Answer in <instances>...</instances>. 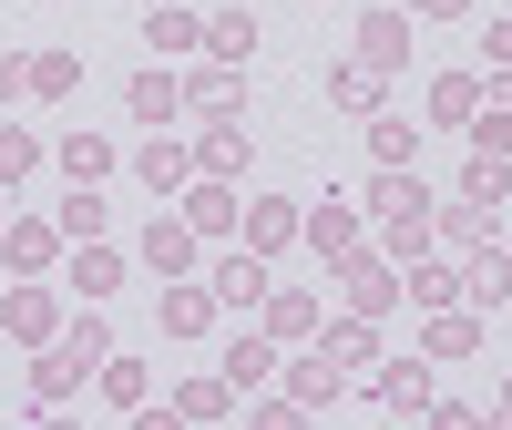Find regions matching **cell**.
I'll list each match as a JSON object with an SVG mask.
<instances>
[{"label": "cell", "mask_w": 512, "mask_h": 430, "mask_svg": "<svg viewBox=\"0 0 512 430\" xmlns=\"http://www.w3.org/2000/svg\"><path fill=\"white\" fill-rule=\"evenodd\" d=\"M246 420H256V430H297L308 410H297V390H277V400H246Z\"/></svg>", "instance_id": "cell-39"}, {"label": "cell", "mask_w": 512, "mask_h": 430, "mask_svg": "<svg viewBox=\"0 0 512 430\" xmlns=\"http://www.w3.org/2000/svg\"><path fill=\"white\" fill-rule=\"evenodd\" d=\"M297 236H308V246L328 256V267H338V256H349V246H369V215L328 195V205H308V215H297Z\"/></svg>", "instance_id": "cell-14"}, {"label": "cell", "mask_w": 512, "mask_h": 430, "mask_svg": "<svg viewBox=\"0 0 512 430\" xmlns=\"http://www.w3.org/2000/svg\"><path fill=\"white\" fill-rule=\"evenodd\" d=\"M369 154L379 164H420V123L410 113H369Z\"/></svg>", "instance_id": "cell-36"}, {"label": "cell", "mask_w": 512, "mask_h": 430, "mask_svg": "<svg viewBox=\"0 0 512 430\" xmlns=\"http://www.w3.org/2000/svg\"><path fill=\"white\" fill-rule=\"evenodd\" d=\"M195 246H205V236L185 226V215H175V205H154V226L134 236V267H144V277H195Z\"/></svg>", "instance_id": "cell-3"}, {"label": "cell", "mask_w": 512, "mask_h": 430, "mask_svg": "<svg viewBox=\"0 0 512 430\" xmlns=\"http://www.w3.org/2000/svg\"><path fill=\"white\" fill-rule=\"evenodd\" d=\"M277 369H287L297 410H338V400H349V379H338V359H328V349H308V359H277Z\"/></svg>", "instance_id": "cell-19"}, {"label": "cell", "mask_w": 512, "mask_h": 430, "mask_svg": "<svg viewBox=\"0 0 512 430\" xmlns=\"http://www.w3.org/2000/svg\"><path fill=\"white\" fill-rule=\"evenodd\" d=\"M31 103V52H0V113Z\"/></svg>", "instance_id": "cell-40"}, {"label": "cell", "mask_w": 512, "mask_h": 430, "mask_svg": "<svg viewBox=\"0 0 512 430\" xmlns=\"http://www.w3.org/2000/svg\"><path fill=\"white\" fill-rule=\"evenodd\" d=\"M318 349L338 359V379H369L379 369V318H338V328L318 318Z\"/></svg>", "instance_id": "cell-17"}, {"label": "cell", "mask_w": 512, "mask_h": 430, "mask_svg": "<svg viewBox=\"0 0 512 430\" xmlns=\"http://www.w3.org/2000/svg\"><path fill=\"white\" fill-rule=\"evenodd\" d=\"M461 205H492V215H502V205H512V164H502V154H472V164H461Z\"/></svg>", "instance_id": "cell-33"}, {"label": "cell", "mask_w": 512, "mask_h": 430, "mask_svg": "<svg viewBox=\"0 0 512 430\" xmlns=\"http://www.w3.org/2000/svg\"><path fill=\"white\" fill-rule=\"evenodd\" d=\"M134 185L144 195H185L195 185V144H175V123H154V144H134Z\"/></svg>", "instance_id": "cell-5"}, {"label": "cell", "mask_w": 512, "mask_h": 430, "mask_svg": "<svg viewBox=\"0 0 512 430\" xmlns=\"http://www.w3.org/2000/svg\"><path fill=\"white\" fill-rule=\"evenodd\" d=\"M246 164H256V144H246V123H205V134H195V175H246Z\"/></svg>", "instance_id": "cell-22"}, {"label": "cell", "mask_w": 512, "mask_h": 430, "mask_svg": "<svg viewBox=\"0 0 512 430\" xmlns=\"http://www.w3.org/2000/svg\"><path fill=\"white\" fill-rule=\"evenodd\" d=\"M482 72H512V21H492V31H482Z\"/></svg>", "instance_id": "cell-41"}, {"label": "cell", "mask_w": 512, "mask_h": 430, "mask_svg": "<svg viewBox=\"0 0 512 430\" xmlns=\"http://www.w3.org/2000/svg\"><path fill=\"white\" fill-rule=\"evenodd\" d=\"M410 11H420V21H461V11H472V0H410Z\"/></svg>", "instance_id": "cell-42"}, {"label": "cell", "mask_w": 512, "mask_h": 430, "mask_svg": "<svg viewBox=\"0 0 512 430\" xmlns=\"http://www.w3.org/2000/svg\"><path fill=\"white\" fill-rule=\"evenodd\" d=\"M400 297H410V308H461V267L420 246V256H400Z\"/></svg>", "instance_id": "cell-15"}, {"label": "cell", "mask_w": 512, "mask_h": 430, "mask_svg": "<svg viewBox=\"0 0 512 430\" xmlns=\"http://www.w3.org/2000/svg\"><path fill=\"white\" fill-rule=\"evenodd\" d=\"M52 164H62V185H103L123 154H113V134H62V144H52Z\"/></svg>", "instance_id": "cell-25"}, {"label": "cell", "mask_w": 512, "mask_h": 430, "mask_svg": "<svg viewBox=\"0 0 512 430\" xmlns=\"http://www.w3.org/2000/svg\"><path fill=\"white\" fill-rule=\"evenodd\" d=\"M461 308H482V318L512 308V246H502V236L472 246V267H461Z\"/></svg>", "instance_id": "cell-9"}, {"label": "cell", "mask_w": 512, "mask_h": 430, "mask_svg": "<svg viewBox=\"0 0 512 430\" xmlns=\"http://www.w3.org/2000/svg\"><path fill=\"white\" fill-rule=\"evenodd\" d=\"M256 308H267V338H277V349H308V338H318V287H267V297H256Z\"/></svg>", "instance_id": "cell-10"}, {"label": "cell", "mask_w": 512, "mask_h": 430, "mask_svg": "<svg viewBox=\"0 0 512 430\" xmlns=\"http://www.w3.org/2000/svg\"><path fill=\"white\" fill-rule=\"evenodd\" d=\"M72 93H82V52H62V41L31 52V103H72Z\"/></svg>", "instance_id": "cell-28"}, {"label": "cell", "mask_w": 512, "mask_h": 430, "mask_svg": "<svg viewBox=\"0 0 512 430\" xmlns=\"http://www.w3.org/2000/svg\"><path fill=\"white\" fill-rule=\"evenodd\" d=\"M205 52H216V62H256V11H246V0H226V11L205 21Z\"/></svg>", "instance_id": "cell-30"}, {"label": "cell", "mask_w": 512, "mask_h": 430, "mask_svg": "<svg viewBox=\"0 0 512 430\" xmlns=\"http://www.w3.org/2000/svg\"><path fill=\"white\" fill-rule=\"evenodd\" d=\"M0 328H11V338H31V349H41V338L62 328V297H52V277H21L11 297H0Z\"/></svg>", "instance_id": "cell-11"}, {"label": "cell", "mask_w": 512, "mask_h": 430, "mask_svg": "<svg viewBox=\"0 0 512 430\" xmlns=\"http://www.w3.org/2000/svg\"><path fill=\"white\" fill-rule=\"evenodd\" d=\"M338 308L349 318H390L400 308V256L390 246H349L338 256Z\"/></svg>", "instance_id": "cell-2"}, {"label": "cell", "mask_w": 512, "mask_h": 430, "mask_svg": "<svg viewBox=\"0 0 512 430\" xmlns=\"http://www.w3.org/2000/svg\"><path fill=\"white\" fill-rule=\"evenodd\" d=\"M226 103H246V62H216V52H205V62L185 72V113H226Z\"/></svg>", "instance_id": "cell-21"}, {"label": "cell", "mask_w": 512, "mask_h": 430, "mask_svg": "<svg viewBox=\"0 0 512 430\" xmlns=\"http://www.w3.org/2000/svg\"><path fill=\"white\" fill-rule=\"evenodd\" d=\"M103 215H113V205H103V195H93V185H72V195H62V205H52V226H62V236H72V246H93V236H103Z\"/></svg>", "instance_id": "cell-35"}, {"label": "cell", "mask_w": 512, "mask_h": 430, "mask_svg": "<svg viewBox=\"0 0 512 430\" xmlns=\"http://www.w3.org/2000/svg\"><path fill=\"white\" fill-rule=\"evenodd\" d=\"M0 226H11V215H0Z\"/></svg>", "instance_id": "cell-44"}, {"label": "cell", "mask_w": 512, "mask_h": 430, "mask_svg": "<svg viewBox=\"0 0 512 430\" xmlns=\"http://www.w3.org/2000/svg\"><path fill=\"white\" fill-rule=\"evenodd\" d=\"M205 287H216V308H256V297L277 287V256H256V246H226Z\"/></svg>", "instance_id": "cell-8"}, {"label": "cell", "mask_w": 512, "mask_h": 430, "mask_svg": "<svg viewBox=\"0 0 512 430\" xmlns=\"http://www.w3.org/2000/svg\"><path fill=\"white\" fill-rule=\"evenodd\" d=\"M216 369L236 379V400H246V390H267V379H277V338H267V328H236L226 349H216Z\"/></svg>", "instance_id": "cell-16"}, {"label": "cell", "mask_w": 512, "mask_h": 430, "mask_svg": "<svg viewBox=\"0 0 512 430\" xmlns=\"http://www.w3.org/2000/svg\"><path fill=\"white\" fill-rule=\"evenodd\" d=\"M369 400L390 420H420V410H431V359H379L369 369Z\"/></svg>", "instance_id": "cell-7"}, {"label": "cell", "mask_w": 512, "mask_h": 430, "mask_svg": "<svg viewBox=\"0 0 512 430\" xmlns=\"http://www.w3.org/2000/svg\"><path fill=\"white\" fill-rule=\"evenodd\" d=\"M103 349H113V318L93 308V297H82V318H62L52 338H41V359H31V390H41V400L62 410V400L82 390V379L103 369Z\"/></svg>", "instance_id": "cell-1"}, {"label": "cell", "mask_w": 512, "mask_h": 430, "mask_svg": "<svg viewBox=\"0 0 512 430\" xmlns=\"http://www.w3.org/2000/svg\"><path fill=\"white\" fill-rule=\"evenodd\" d=\"M123 113H134V123H175L185 113V72L175 62H144L134 82H123Z\"/></svg>", "instance_id": "cell-13"}, {"label": "cell", "mask_w": 512, "mask_h": 430, "mask_svg": "<svg viewBox=\"0 0 512 430\" xmlns=\"http://www.w3.org/2000/svg\"><path fill=\"white\" fill-rule=\"evenodd\" d=\"M328 103H338V113H359V123H369L379 103H390V72H369V62H338V72H328Z\"/></svg>", "instance_id": "cell-26"}, {"label": "cell", "mask_w": 512, "mask_h": 430, "mask_svg": "<svg viewBox=\"0 0 512 430\" xmlns=\"http://www.w3.org/2000/svg\"><path fill=\"white\" fill-rule=\"evenodd\" d=\"M410 41H420V31H410V11H369L349 62H369V72H400V62H410Z\"/></svg>", "instance_id": "cell-18"}, {"label": "cell", "mask_w": 512, "mask_h": 430, "mask_svg": "<svg viewBox=\"0 0 512 430\" xmlns=\"http://www.w3.org/2000/svg\"><path fill=\"white\" fill-rule=\"evenodd\" d=\"M482 349V308H431V328H420V359H472Z\"/></svg>", "instance_id": "cell-23"}, {"label": "cell", "mask_w": 512, "mask_h": 430, "mask_svg": "<svg viewBox=\"0 0 512 430\" xmlns=\"http://www.w3.org/2000/svg\"><path fill=\"white\" fill-rule=\"evenodd\" d=\"M154 328H164V338H205V328H216V287H205V277H164Z\"/></svg>", "instance_id": "cell-6"}, {"label": "cell", "mask_w": 512, "mask_h": 430, "mask_svg": "<svg viewBox=\"0 0 512 430\" xmlns=\"http://www.w3.org/2000/svg\"><path fill=\"white\" fill-rule=\"evenodd\" d=\"M492 410H502V420H512V379H502V400H492Z\"/></svg>", "instance_id": "cell-43"}, {"label": "cell", "mask_w": 512, "mask_h": 430, "mask_svg": "<svg viewBox=\"0 0 512 430\" xmlns=\"http://www.w3.org/2000/svg\"><path fill=\"white\" fill-rule=\"evenodd\" d=\"M461 134H472V154H502V164H512V113H502L492 93H482V113L461 123Z\"/></svg>", "instance_id": "cell-38"}, {"label": "cell", "mask_w": 512, "mask_h": 430, "mask_svg": "<svg viewBox=\"0 0 512 430\" xmlns=\"http://www.w3.org/2000/svg\"><path fill=\"white\" fill-rule=\"evenodd\" d=\"M472 113H482V72H441V82H431V123H451V134H461Z\"/></svg>", "instance_id": "cell-32"}, {"label": "cell", "mask_w": 512, "mask_h": 430, "mask_svg": "<svg viewBox=\"0 0 512 430\" xmlns=\"http://www.w3.org/2000/svg\"><path fill=\"white\" fill-rule=\"evenodd\" d=\"M175 215H185L205 246H226V236H236V215H246V195H236V175H195V185L175 195Z\"/></svg>", "instance_id": "cell-4"}, {"label": "cell", "mask_w": 512, "mask_h": 430, "mask_svg": "<svg viewBox=\"0 0 512 430\" xmlns=\"http://www.w3.org/2000/svg\"><path fill=\"white\" fill-rule=\"evenodd\" d=\"M441 205V195H431ZM431 205H410V215H379V246H390V256H420V246H431Z\"/></svg>", "instance_id": "cell-37"}, {"label": "cell", "mask_w": 512, "mask_h": 430, "mask_svg": "<svg viewBox=\"0 0 512 430\" xmlns=\"http://www.w3.org/2000/svg\"><path fill=\"white\" fill-rule=\"evenodd\" d=\"M0 256H11V277H52L62 226H0Z\"/></svg>", "instance_id": "cell-27"}, {"label": "cell", "mask_w": 512, "mask_h": 430, "mask_svg": "<svg viewBox=\"0 0 512 430\" xmlns=\"http://www.w3.org/2000/svg\"><path fill=\"white\" fill-rule=\"evenodd\" d=\"M144 52L154 62H195L205 52V21L185 11V0H154V11H144Z\"/></svg>", "instance_id": "cell-12"}, {"label": "cell", "mask_w": 512, "mask_h": 430, "mask_svg": "<svg viewBox=\"0 0 512 430\" xmlns=\"http://www.w3.org/2000/svg\"><path fill=\"white\" fill-rule=\"evenodd\" d=\"M93 379H103V400H113V410H144V400H154V369H144V359H123V349H103Z\"/></svg>", "instance_id": "cell-31"}, {"label": "cell", "mask_w": 512, "mask_h": 430, "mask_svg": "<svg viewBox=\"0 0 512 430\" xmlns=\"http://www.w3.org/2000/svg\"><path fill=\"white\" fill-rule=\"evenodd\" d=\"M164 420H236V379H175V400H164Z\"/></svg>", "instance_id": "cell-24"}, {"label": "cell", "mask_w": 512, "mask_h": 430, "mask_svg": "<svg viewBox=\"0 0 512 430\" xmlns=\"http://www.w3.org/2000/svg\"><path fill=\"white\" fill-rule=\"evenodd\" d=\"M297 215H308V205H287V195H246L236 226H246V246H256V256H277V246H297Z\"/></svg>", "instance_id": "cell-20"}, {"label": "cell", "mask_w": 512, "mask_h": 430, "mask_svg": "<svg viewBox=\"0 0 512 430\" xmlns=\"http://www.w3.org/2000/svg\"><path fill=\"white\" fill-rule=\"evenodd\" d=\"M62 287H72V297H93V308H103V297L123 287V256H113V246L93 236V246H82V256H72V277H62Z\"/></svg>", "instance_id": "cell-29"}, {"label": "cell", "mask_w": 512, "mask_h": 430, "mask_svg": "<svg viewBox=\"0 0 512 430\" xmlns=\"http://www.w3.org/2000/svg\"><path fill=\"white\" fill-rule=\"evenodd\" d=\"M31 175H41V134L0 113V185H31Z\"/></svg>", "instance_id": "cell-34"}]
</instances>
